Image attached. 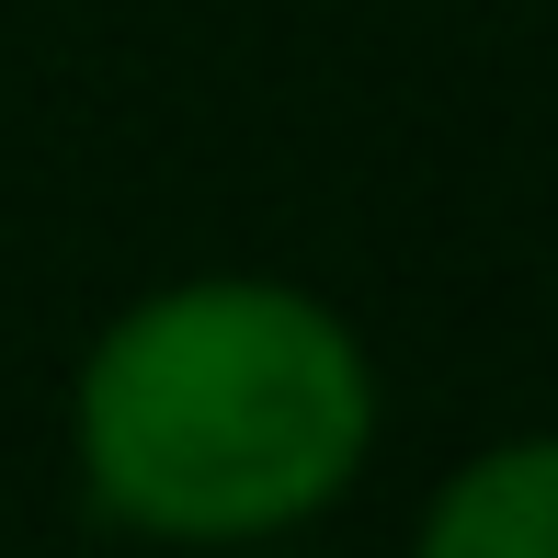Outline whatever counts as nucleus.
I'll list each match as a JSON object with an SVG mask.
<instances>
[{
	"instance_id": "obj_1",
	"label": "nucleus",
	"mask_w": 558,
	"mask_h": 558,
	"mask_svg": "<svg viewBox=\"0 0 558 558\" xmlns=\"http://www.w3.org/2000/svg\"><path fill=\"white\" fill-rule=\"evenodd\" d=\"M388 445V376L342 296L206 263L125 296L69 365V490L160 558L319 536Z\"/></svg>"
},
{
	"instance_id": "obj_2",
	"label": "nucleus",
	"mask_w": 558,
	"mask_h": 558,
	"mask_svg": "<svg viewBox=\"0 0 558 558\" xmlns=\"http://www.w3.org/2000/svg\"><path fill=\"white\" fill-rule=\"evenodd\" d=\"M399 558H558V422L456 456L422 490Z\"/></svg>"
},
{
	"instance_id": "obj_3",
	"label": "nucleus",
	"mask_w": 558,
	"mask_h": 558,
	"mask_svg": "<svg viewBox=\"0 0 558 558\" xmlns=\"http://www.w3.org/2000/svg\"><path fill=\"white\" fill-rule=\"evenodd\" d=\"M240 558H342V547H319V536H274V547H240Z\"/></svg>"
}]
</instances>
